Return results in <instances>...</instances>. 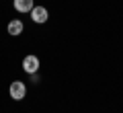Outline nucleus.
I'll use <instances>...</instances> for the list:
<instances>
[{
	"instance_id": "obj_1",
	"label": "nucleus",
	"mask_w": 123,
	"mask_h": 113,
	"mask_svg": "<svg viewBox=\"0 0 123 113\" xmlns=\"http://www.w3.org/2000/svg\"><path fill=\"white\" fill-rule=\"evenodd\" d=\"M8 95H10V99H12V101H23V99H25V95H27L25 82L14 80V82L10 84V88H8Z\"/></svg>"
},
{
	"instance_id": "obj_2",
	"label": "nucleus",
	"mask_w": 123,
	"mask_h": 113,
	"mask_svg": "<svg viewBox=\"0 0 123 113\" xmlns=\"http://www.w3.org/2000/svg\"><path fill=\"white\" fill-rule=\"evenodd\" d=\"M23 70H25L27 74H35L37 70H39V58L37 56H27L25 60H23Z\"/></svg>"
},
{
	"instance_id": "obj_3",
	"label": "nucleus",
	"mask_w": 123,
	"mask_h": 113,
	"mask_svg": "<svg viewBox=\"0 0 123 113\" xmlns=\"http://www.w3.org/2000/svg\"><path fill=\"white\" fill-rule=\"evenodd\" d=\"M31 19L35 23H45L49 19V13H47V8L45 6H33V10H31Z\"/></svg>"
},
{
	"instance_id": "obj_4",
	"label": "nucleus",
	"mask_w": 123,
	"mask_h": 113,
	"mask_svg": "<svg viewBox=\"0 0 123 113\" xmlns=\"http://www.w3.org/2000/svg\"><path fill=\"white\" fill-rule=\"evenodd\" d=\"M33 0H14V10L17 13H31L33 10Z\"/></svg>"
},
{
	"instance_id": "obj_5",
	"label": "nucleus",
	"mask_w": 123,
	"mask_h": 113,
	"mask_svg": "<svg viewBox=\"0 0 123 113\" xmlns=\"http://www.w3.org/2000/svg\"><path fill=\"white\" fill-rule=\"evenodd\" d=\"M8 33L12 35V37H17V35H21L23 33V29H25V25H23V21H18V19H14V21H10L8 23Z\"/></svg>"
}]
</instances>
